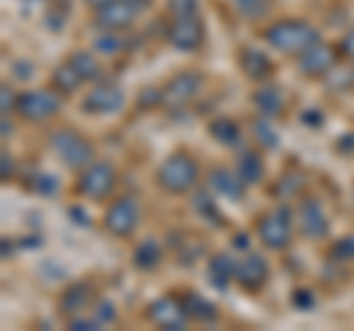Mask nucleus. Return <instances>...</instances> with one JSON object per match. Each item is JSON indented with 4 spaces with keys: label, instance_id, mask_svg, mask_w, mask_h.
<instances>
[{
    "label": "nucleus",
    "instance_id": "f257e3e1",
    "mask_svg": "<svg viewBox=\"0 0 354 331\" xmlns=\"http://www.w3.org/2000/svg\"><path fill=\"white\" fill-rule=\"evenodd\" d=\"M319 39H322L319 30L304 18H278L263 27V42L272 45L274 51L286 53V57H298L310 45H316Z\"/></svg>",
    "mask_w": 354,
    "mask_h": 331
},
{
    "label": "nucleus",
    "instance_id": "f03ea898",
    "mask_svg": "<svg viewBox=\"0 0 354 331\" xmlns=\"http://www.w3.org/2000/svg\"><path fill=\"white\" fill-rule=\"evenodd\" d=\"M198 181H201V169H198V160L189 151L169 154L157 169V186L165 195H189Z\"/></svg>",
    "mask_w": 354,
    "mask_h": 331
},
{
    "label": "nucleus",
    "instance_id": "7ed1b4c3",
    "mask_svg": "<svg viewBox=\"0 0 354 331\" xmlns=\"http://www.w3.org/2000/svg\"><path fill=\"white\" fill-rule=\"evenodd\" d=\"M48 148H50L53 157H57L65 166V169H74V172H80L92 160H97L92 139H88L86 134H80L77 127H59V130H53V134L48 136Z\"/></svg>",
    "mask_w": 354,
    "mask_h": 331
},
{
    "label": "nucleus",
    "instance_id": "20e7f679",
    "mask_svg": "<svg viewBox=\"0 0 354 331\" xmlns=\"http://www.w3.org/2000/svg\"><path fill=\"white\" fill-rule=\"evenodd\" d=\"M254 234L263 242V249L269 251H283L290 249V242L295 237V213L290 207H274V211H266L257 216V225H254Z\"/></svg>",
    "mask_w": 354,
    "mask_h": 331
},
{
    "label": "nucleus",
    "instance_id": "39448f33",
    "mask_svg": "<svg viewBox=\"0 0 354 331\" xmlns=\"http://www.w3.org/2000/svg\"><path fill=\"white\" fill-rule=\"evenodd\" d=\"M115 184H118L115 166L109 160H92L77 175L74 193L86 198V202H106V198L115 193Z\"/></svg>",
    "mask_w": 354,
    "mask_h": 331
},
{
    "label": "nucleus",
    "instance_id": "423d86ee",
    "mask_svg": "<svg viewBox=\"0 0 354 331\" xmlns=\"http://www.w3.org/2000/svg\"><path fill=\"white\" fill-rule=\"evenodd\" d=\"M142 222V204L133 193L124 195H115L113 202L106 204L104 211V231L115 240H127L136 234V228Z\"/></svg>",
    "mask_w": 354,
    "mask_h": 331
},
{
    "label": "nucleus",
    "instance_id": "0eeeda50",
    "mask_svg": "<svg viewBox=\"0 0 354 331\" xmlns=\"http://www.w3.org/2000/svg\"><path fill=\"white\" fill-rule=\"evenodd\" d=\"M62 109V95L53 92L50 86L44 89H24L18 92V104H15V116L27 125H44V121L57 118Z\"/></svg>",
    "mask_w": 354,
    "mask_h": 331
},
{
    "label": "nucleus",
    "instance_id": "6e6552de",
    "mask_svg": "<svg viewBox=\"0 0 354 331\" xmlns=\"http://www.w3.org/2000/svg\"><path fill=\"white\" fill-rule=\"evenodd\" d=\"M204 39H207V27H204L201 12H195V15H171L169 24H165V42H169L174 51H180V53L201 51Z\"/></svg>",
    "mask_w": 354,
    "mask_h": 331
},
{
    "label": "nucleus",
    "instance_id": "1a4fd4ad",
    "mask_svg": "<svg viewBox=\"0 0 354 331\" xmlns=\"http://www.w3.org/2000/svg\"><path fill=\"white\" fill-rule=\"evenodd\" d=\"M295 228L304 240H325L330 234V216L316 195H301L295 204Z\"/></svg>",
    "mask_w": 354,
    "mask_h": 331
},
{
    "label": "nucleus",
    "instance_id": "9d476101",
    "mask_svg": "<svg viewBox=\"0 0 354 331\" xmlns=\"http://www.w3.org/2000/svg\"><path fill=\"white\" fill-rule=\"evenodd\" d=\"M148 6H151V0H113V3H106L104 9L95 12V27L113 30V33H127Z\"/></svg>",
    "mask_w": 354,
    "mask_h": 331
},
{
    "label": "nucleus",
    "instance_id": "9b49d317",
    "mask_svg": "<svg viewBox=\"0 0 354 331\" xmlns=\"http://www.w3.org/2000/svg\"><path fill=\"white\" fill-rule=\"evenodd\" d=\"M145 319L153 323L157 328H162V331H183L186 325L192 323V316H189V311H186L183 299L180 296H174V293L157 296V299L145 307Z\"/></svg>",
    "mask_w": 354,
    "mask_h": 331
},
{
    "label": "nucleus",
    "instance_id": "f8f14e48",
    "mask_svg": "<svg viewBox=\"0 0 354 331\" xmlns=\"http://www.w3.org/2000/svg\"><path fill=\"white\" fill-rule=\"evenodd\" d=\"M201 89H204V74L201 71H192V69L177 71L162 83V104L171 107V109H183L201 95Z\"/></svg>",
    "mask_w": 354,
    "mask_h": 331
},
{
    "label": "nucleus",
    "instance_id": "ddd939ff",
    "mask_svg": "<svg viewBox=\"0 0 354 331\" xmlns=\"http://www.w3.org/2000/svg\"><path fill=\"white\" fill-rule=\"evenodd\" d=\"M124 107V89L115 83V80H95L92 89L83 95L80 109L88 116H113Z\"/></svg>",
    "mask_w": 354,
    "mask_h": 331
},
{
    "label": "nucleus",
    "instance_id": "4468645a",
    "mask_svg": "<svg viewBox=\"0 0 354 331\" xmlns=\"http://www.w3.org/2000/svg\"><path fill=\"white\" fill-rule=\"evenodd\" d=\"M337 57H339V48L319 39L316 45H310L304 53H298L295 62H298V71H301L307 80H325V74L337 65Z\"/></svg>",
    "mask_w": 354,
    "mask_h": 331
},
{
    "label": "nucleus",
    "instance_id": "2eb2a0df",
    "mask_svg": "<svg viewBox=\"0 0 354 331\" xmlns=\"http://www.w3.org/2000/svg\"><path fill=\"white\" fill-rule=\"evenodd\" d=\"M269 260H266L260 251H242L239 255V269H236V284L245 293H260L266 284H269Z\"/></svg>",
    "mask_w": 354,
    "mask_h": 331
},
{
    "label": "nucleus",
    "instance_id": "dca6fc26",
    "mask_svg": "<svg viewBox=\"0 0 354 331\" xmlns=\"http://www.w3.org/2000/svg\"><path fill=\"white\" fill-rule=\"evenodd\" d=\"M95 302H97V293H95L92 281H71V284L59 293L57 307H59V314H62L65 319H68V316L88 314V311H92V305H95Z\"/></svg>",
    "mask_w": 354,
    "mask_h": 331
},
{
    "label": "nucleus",
    "instance_id": "f3484780",
    "mask_svg": "<svg viewBox=\"0 0 354 331\" xmlns=\"http://www.w3.org/2000/svg\"><path fill=\"white\" fill-rule=\"evenodd\" d=\"M236 62H239V69H242V74L248 77V80H254V83H266L269 77L274 74V62H272V57L266 51H260V48H239V53H236Z\"/></svg>",
    "mask_w": 354,
    "mask_h": 331
},
{
    "label": "nucleus",
    "instance_id": "a211bd4d",
    "mask_svg": "<svg viewBox=\"0 0 354 331\" xmlns=\"http://www.w3.org/2000/svg\"><path fill=\"white\" fill-rule=\"evenodd\" d=\"M207 190L218 198H227V202H239L248 186L242 184L236 172L225 169V166H216V169H209V175H207Z\"/></svg>",
    "mask_w": 354,
    "mask_h": 331
},
{
    "label": "nucleus",
    "instance_id": "6ab92c4d",
    "mask_svg": "<svg viewBox=\"0 0 354 331\" xmlns=\"http://www.w3.org/2000/svg\"><path fill=\"white\" fill-rule=\"evenodd\" d=\"M236 269H239V258L234 251H216V255L207 260V278L216 290H227V287L236 281Z\"/></svg>",
    "mask_w": 354,
    "mask_h": 331
},
{
    "label": "nucleus",
    "instance_id": "aec40b11",
    "mask_svg": "<svg viewBox=\"0 0 354 331\" xmlns=\"http://www.w3.org/2000/svg\"><path fill=\"white\" fill-rule=\"evenodd\" d=\"M254 109H257V116H263V118H281L283 113H286V92L281 89V86H260L257 92H254Z\"/></svg>",
    "mask_w": 354,
    "mask_h": 331
},
{
    "label": "nucleus",
    "instance_id": "412c9836",
    "mask_svg": "<svg viewBox=\"0 0 354 331\" xmlns=\"http://www.w3.org/2000/svg\"><path fill=\"white\" fill-rule=\"evenodd\" d=\"M48 86H50L53 92H59L62 98H71V95H77V92L83 89L86 80L80 77V71H77L74 65L65 60V62H59L57 69L50 71V83H48Z\"/></svg>",
    "mask_w": 354,
    "mask_h": 331
},
{
    "label": "nucleus",
    "instance_id": "4be33fe9",
    "mask_svg": "<svg viewBox=\"0 0 354 331\" xmlns=\"http://www.w3.org/2000/svg\"><path fill=\"white\" fill-rule=\"evenodd\" d=\"M236 175L242 178L245 186H257L266 175V163H263V154L257 148H245L239 154V163H236Z\"/></svg>",
    "mask_w": 354,
    "mask_h": 331
},
{
    "label": "nucleus",
    "instance_id": "5701e85b",
    "mask_svg": "<svg viewBox=\"0 0 354 331\" xmlns=\"http://www.w3.org/2000/svg\"><path fill=\"white\" fill-rule=\"evenodd\" d=\"M209 136L225 148H236L242 142V127H239V121L227 118V116H218V118L209 121Z\"/></svg>",
    "mask_w": 354,
    "mask_h": 331
},
{
    "label": "nucleus",
    "instance_id": "b1692460",
    "mask_svg": "<svg viewBox=\"0 0 354 331\" xmlns=\"http://www.w3.org/2000/svg\"><path fill=\"white\" fill-rule=\"evenodd\" d=\"M180 299H183V305H186V311H189V316L195 319V323H216L218 319V307L209 302V299H204L201 293H180Z\"/></svg>",
    "mask_w": 354,
    "mask_h": 331
},
{
    "label": "nucleus",
    "instance_id": "393cba45",
    "mask_svg": "<svg viewBox=\"0 0 354 331\" xmlns=\"http://www.w3.org/2000/svg\"><path fill=\"white\" fill-rule=\"evenodd\" d=\"M65 60H68V62L74 65V69L80 71V77H83L86 83H95V80H101L104 69H101V62H97V57H95L92 51H71V53H68V57H65Z\"/></svg>",
    "mask_w": 354,
    "mask_h": 331
},
{
    "label": "nucleus",
    "instance_id": "a878e982",
    "mask_svg": "<svg viewBox=\"0 0 354 331\" xmlns=\"http://www.w3.org/2000/svg\"><path fill=\"white\" fill-rule=\"evenodd\" d=\"M162 263V249H160V242H153V240H142L136 251H133V267L142 269V272H151V269H157Z\"/></svg>",
    "mask_w": 354,
    "mask_h": 331
},
{
    "label": "nucleus",
    "instance_id": "bb28decb",
    "mask_svg": "<svg viewBox=\"0 0 354 331\" xmlns=\"http://www.w3.org/2000/svg\"><path fill=\"white\" fill-rule=\"evenodd\" d=\"M325 86L330 92H348L354 89V65H334L328 74H325Z\"/></svg>",
    "mask_w": 354,
    "mask_h": 331
},
{
    "label": "nucleus",
    "instance_id": "cd10ccee",
    "mask_svg": "<svg viewBox=\"0 0 354 331\" xmlns=\"http://www.w3.org/2000/svg\"><path fill=\"white\" fill-rule=\"evenodd\" d=\"M127 48L124 42V33H113V30H101V36L95 39V51L101 57H118L121 51Z\"/></svg>",
    "mask_w": 354,
    "mask_h": 331
},
{
    "label": "nucleus",
    "instance_id": "c85d7f7f",
    "mask_svg": "<svg viewBox=\"0 0 354 331\" xmlns=\"http://www.w3.org/2000/svg\"><path fill=\"white\" fill-rule=\"evenodd\" d=\"M236 12L248 21H257V18H266V12L272 9V0H234Z\"/></svg>",
    "mask_w": 354,
    "mask_h": 331
},
{
    "label": "nucleus",
    "instance_id": "c756f323",
    "mask_svg": "<svg viewBox=\"0 0 354 331\" xmlns=\"http://www.w3.org/2000/svg\"><path fill=\"white\" fill-rule=\"evenodd\" d=\"M251 134L257 136L260 148H278V134L272 130V118H263L257 116V121L251 125Z\"/></svg>",
    "mask_w": 354,
    "mask_h": 331
},
{
    "label": "nucleus",
    "instance_id": "7c9ffc66",
    "mask_svg": "<svg viewBox=\"0 0 354 331\" xmlns=\"http://www.w3.org/2000/svg\"><path fill=\"white\" fill-rule=\"evenodd\" d=\"M328 258L334 260V263H354V234H348V237L337 240L334 246H330Z\"/></svg>",
    "mask_w": 354,
    "mask_h": 331
},
{
    "label": "nucleus",
    "instance_id": "2f4dec72",
    "mask_svg": "<svg viewBox=\"0 0 354 331\" xmlns=\"http://www.w3.org/2000/svg\"><path fill=\"white\" fill-rule=\"evenodd\" d=\"M88 314L95 316V323L101 325V328H104V325H113L115 319H118V311H115V305L109 302V299H97V302L92 305V311H88Z\"/></svg>",
    "mask_w": 354,
    "mask_h": 331
},
{
    "label": "nucleus",
    "instance_id": "473e14b6",
    "mask_svg": "<svg viewBox=\"0 0 354 331\" xmlns=\"http://www.w3.org/2000/svg\"><path fill=\"white\" fill-rule=\"evenodd\" d=\"M15 104H18V92L9 83H3V86H0V113L12 116L15 113Z\"/></svg>",
    "mask_w": 354,
    "mask_h": 331
},
{
    "label": "nucleus",
    "instance_id": "72a5a7b5",
    "mask_svg": "<svg viewBox=\"0 0 354 331\" xmlns=\"http://www.w3.org/2000/svg\"><path fill=\"white\" fill-rule=\"evenodd\" d=\"M65 323H68V328H71V331H97V328H101V325L95 323V316H92V314L68 316V319H65Z\"/></svg>",
    "mask_w": 354,
    "mask_h": 331
},
{
    "label": "nucleus",
    "instance_id": "f704fd0d",
    "mask_svg": "<svg viewBox=\"0 0 354 331\" xmlns=\"http://www.w3.org/2000/svg\"><path fill=\"white\" fill-rule=\"evenodd\" d=\"M195 12H201L198 0H169V15H195Z\"/></svg>",
    "mask_w": 354,
    "mask_h": 331
},
{
    "label": "nucleus",
    "instance_id": "c9c22d12",
    "mask_svg": "<svg viewBox=\"0 0 354 331\" xmlns=\"http://www.w3.org/2000/svg\"><path fill=\"white\" fill-rule=\"evenodd\" d=\"M57 178H50V175H36V181H32V190H39L41 195H53L57 190Z\"/></svg>",
    "mask_w": 354,
    "mask_h": 331
},
{
    "label": "nucleus",
    "instance_id": "e433bc0d",
    "mask_svg": "<svg viewBox=\"0 0 354 331\" xmlns=\"http://www.w3.org/2000/svg\"><path fill=\"white\" fill-rule=\"evenodd\" d=\"M15 175V157L9 154L6 148H3V154H0V178L3 181H9Z\"/></svg>",
    "mask_w": 354,
    "mask_h": 331
},
{
    "label": "nucleus",
    "instance_id": "4c0bfd02",
    "mask_svg": "<svg viewBox=\"0 0 354 331\" xmlns=\"http://www.w3.org/2000/svg\"><path fill=\"white\" fill-rule=\"evenodd\" d=\"M339 57L342 60H348V62H354V30H348L346 36H342V42H339Z\"/></svg>",
    "mask_w": 354,
    "mask_h": 331
},
{
    "label": "nucleus",
    "instance_id": "58836bf2",
    "mask_svg": "<svg viewBox=\"0 0 354 331\" xmlns=\"http://www.w3.org/2000/svg\"><path fill=\"white\" fill-rule=\"evenodd\" d=\"M292 305L301 307V311H310V307L316 305V299H313V293H310V290H295L292 293Z\"/></svg>",
    "mask_w": 354,
    "mask_h": 331
},
{
    "label": "nucleus",
    "instance_id": "ea45409f",
    "mask_svg": "<svg viewBox=\"0 0 354 331\" xmlns=\"http://www.w3.org/2000/svg\"><path fill=\"white\" fill-rule=\"evenodd\" d=\"M0 130H3V139L12 136V116H0Z\"/></svg>",
    "mask_w": 354,
    "mask_h": 331
},
{
    "label": "nucleus",
    "instance_id": "a19ab883",
    "mask_svg": "<svg viewBox=\"0 0 354 331\" xmlns=\"http://www.w3.org/2000/svg\"><path fill=\"white\" fill-rule=\"evenodd\" d=\"M83 3H86L88 9H92V12H97V9H104L106 3H113V0H83Z\"/></svg>",
    "mask_w": 354,
    "mask_h": 331
}]
</instances>
